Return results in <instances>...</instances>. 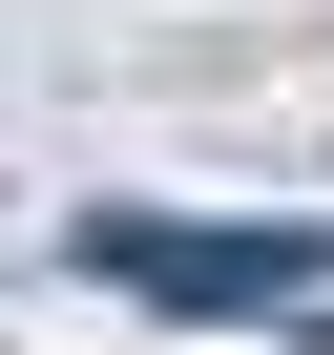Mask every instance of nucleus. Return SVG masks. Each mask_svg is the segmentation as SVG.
<instances>
[{
	"mask_svg": "<svg viewBox=\"0 0 334 355\" xmlns=\"http://www.w3.org/2000/svg\"><path fill=\"white\" fill-rule=\"evenodd\" d=\"M84 251H105L125 293H188V313H272V293L334 272V230H146V209H105Z\"/></svg>",
	"mask_w": 334,
	"mask_h": 355,
	"instance_id": "nucleus-1",
	"label": "nucleus"
}]
</instances>
